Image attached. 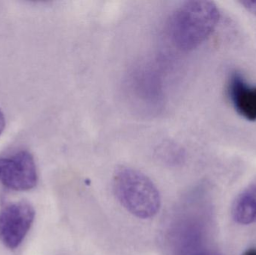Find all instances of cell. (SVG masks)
<instances>
[{"mask_svg":"<svg viewBox=\"0 0 256 255\" xmlns=\"http://www.w3.org/2000/svg\"><path fill=\"white\" fill-rule=\"evenodd\" d=\"M228 94L236 112L248 121H256V87L250 86L240 73L232 74Z\"/></svg>","mask_w":256,"mask_h":255,"instance_id":"5b68a950","label":"cell"},{"mask_svg":"<svg viewBox=\"0 0 256 255\" xmlns=\"http://www.w3.org/2000/svg\"><path fill=\"white\" fill-rule=\"evenodd\" d=\"M190 255H220L218 253L209 250H202V251L195 252Z\"/></svg>","mask_w":256,"mask_h":255,"instance_id":"9c48e42d","label":"cell"},{"mask_svg":"<svg viewBox=\"0 0 256 255\" xmlns=\"http://www.w3.org/2000/svg\"><path fill=\"white\" fill-rule=\"evenodd\" d=\"M232 217L239 224L256 223V185L246 189L233 205Z\"/></svg>","mask_w":256,"mask_h":255,"instance_id":"8992f818","label":"cell"},{"mask_svg":"<svg viewBox=\"0 0 256 255\" xmlns=\"http://www.w3.org/2000/svg\"><path fill=\"white\" fill-rule=\"evenodd\" d=\"M244 255H256V250H248Z\"/></svg>","mask_w":256,"mask_h":255,"instance_id":"30bf717a","label":"cell"},{"mask_svg":"<svg viewBox=\"0 0 256 255\" xmlns=\"http://www.w3.org/2000/svg\"><path fill=\"white\" fill-rule=\"evenodd\" d=\"M4 127H6V118L3 115V112L0 109V136L4 131Z\"/></svg>","mask_w":256,"mask_h":255,"instance_id":"ba28073f","label":"cell"},{"mask_svg":"<svg viewBox=\"0 0 256 255\" xmlns=\"http://www.w3.org/2000/svg\"><path fill=\"white\" fill-rule=\"evenodd\" d=\"M240 3L246 10L256 15V0H244L240 1Z\"/></svg>","mask_w":256,"mask_h":255,"instance_id":"52a82bcc","label":"cell"},{"mask_svg":"<svg viewBox=\"0 0 256 255\" xmlns=\"http://www.w3.org/2000/svg\"><path fill=\"white\" fill-rule=\"evenodd\" d=\"M114 194L123 208L142 220L153 218L159 212L160 195L152 180L128 166L116 169L112 178Z\"/></svg>","mask_w":256,"mask_h":255,"instance_id":"7a4b0ae2","label":"cell"},{"mask_svg":"<svg viewBox=\"0 0 256 255\" xmlns=\"http://www.w3.org/2000/svg\"><path fill=\"white\" fill-rule=\"evenodd\" d=\"M38 172L34 157L27 151L0 157V184L14 191H28L36 187Z\"/></svg>","mask_w":256,"mask_h":255,"instance_id":"277c9868","label":"cell"},{"mask_svg":"<svg viewBox=\"0 0 256 255\" xmlns=\"http://www.w3.org/2000/svg\"><path fill=\"white\" fill-rule=\"evenodd\" d=\"M34 208L28 202L10 204L0 211V241L16 250L30 232L34 220Z\"/></svg>","mask_w":256,"mask_h":255,"instance_id":"3957f363","label":"cell"},{"mask_svg":"<svg viewBox=\"0 0 256 255\" xmlns=\"http://www.w3.org/2000/svg\"><path fill=\"white\" fill-rule=\"evenodd\" d=\"M220 17L219 8L213 1H185L170 17L168 33L172 41L182 50L196 49L214 31Z\"/></svg>","mask_w":256,"mask_h":255,"instance_id":"6da1fadb","label":"cell"}]
</instances>
